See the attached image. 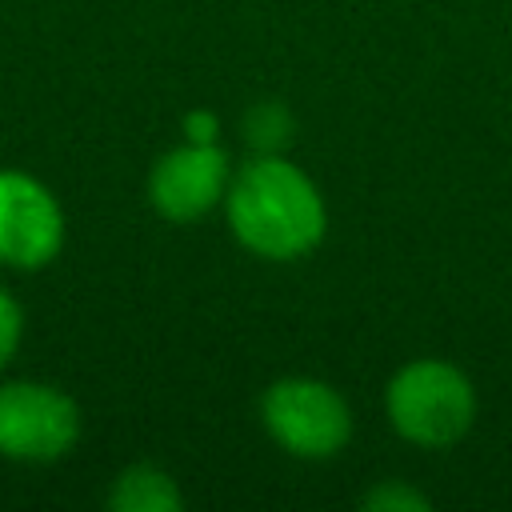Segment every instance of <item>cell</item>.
Instances as JSON below:
<instances>
[{
  "label": "cell",
  "instance_id": "obj_8",
  "mask_svg": "<svg viewBox=\"0 0 512 512\" xmlns=\"http://www.w3.org/2000/svg\"><path fill=\"white\" fill-rule=\"evenodd\" d=\"M20 336H24V308L8 288H0V368L16 356Z\"/></svg>",
  "mask_w": 512,
  "mask_h": 512
},
{
  "label": "cell",
  "instance_id": "obj_9",
  "mask_svg": "<svg viewBox=\"0 0 512 512\" xmlns=\"http://www.w3.org/2000/svg\"><path fill=\"white\" fill-rule=\"evenodd\" d=\"M364 508H372V512H392V508H400V512H416V508H428V500L416 492V488H404V484H384V488H376V492H368L364 496Z\"/></svg>",
  "mask_w": 512,
  "mask_h": 512
},
{
  "label": "cell",
  "instance_id": "obj_1",
  "mask_svg": "<svg viewBox=\"0 0 512 512\" xmlns=\"http://www.w3.org/2000/svg\"><path fill=\"white\" fill-rule=\"evenodd\" d=\"M228 224L252 252L288 260L324 236V204L300 168L260 156L248 160L228 188Z\"/></svg>",
  "mask_w": 512,
  "mask_h": 512
},
{
  "label": "cell",
  "instance_id": "obj_3",
  "mask_svg": "<svg viewBox=\"0 0 512 512\" xmlns=\"http://www.w3.org/2000/svg\"><path fill=\"white\" fill-rule=\"evenodd\" d=\"M80 436V408L68 392L40 380L0 384V456L44 464L60 460Z\"/></svg>",
  "mask_w": 512,
  "mask_h": 512
},
{
  "label": "cell",
  "instance_id": "obj_6",
  "mask_svg": "<svg viewBox=\"0 0 512 512\" xmlns=\"http://www.w3.org/2000/svg\"><path fill=\"white\" fill-rule=\"evenodd\" d=\"M228 184V160L216 144H184L172 148L168 156L156 160L152 176H148V196L156 204L160 216L184 224L204 216Z\"/></svg>",
  "mask_w": 512,
  "mask_h": 512
},
{
  "label": "cell",
  "instance_id": "obj_7",
  "mask_svg": "<svg viewBox=\"0 0 512 512\" xmlns=\"http://www.w3.org/2000/svg\"><path fill=\"white\" fill-rule=\"evenodd\" d=\"M108 504L120 508V512H176L180 508V492L160 468L136 464V468L116 476V488H112Z\"/></svg>",
  "mask_w": 512,
  "mask_h": 512
},
{
  "label": "cell",
  "instance_id": "obj_4",
  "mask_svg": "<svg viewBox=\"0 0 512 512\" xmlns=\"http://www.w3.org/2000/svg\"><path fill=\"white\" fill-rule=\"evenodd\" d=\"M264 424L288 452L312 460L340 452L352 432V416L344 400L328 384L304 376L276 380L264 392Z\"/></svg>",
  "mask_w": 512,
  "mask_h": 512
},
{
  "label": "cell",
  "instance_id": "obj_5",
  "mask_svg": "<svg viewBox=\"0 0 512 512\" xmlns=\"http://www.w3.org/2000/svg\"><path fill=\"white\" fill-rule=\"evenodd\" d=\"M64 244V212L56 196L28 172L0 168V264L44 268Z\"/></svg>",
  "mask_w": 512,
  "mask_h": 512
},
{
  "label": "cell",
  "instance_id": "obj_2",
  "mask_svg": "<svg viewBox=\"0 0 512 512\" xmlns=\"http://www.w3.org/2000/svg\"><path fill=\"white\" fill-rule=\"evenodd\" d=\"M472 384L444 360H416L388 384V416L400 436L424 448H444L472 424Z\"/></svg>",
  "mask_w": 512,
  "mask_h": 512
},
{
  "label": "cell",
  "instance_id": "obj_10",
  "mask_svg": "<svg viewBox=\"0 0 512 512\" xmlns=\"http://www.w3.org/2000/svg\"><path fill=\"white\" fill-rule=\"evenodd\" d=\"M184 132L192 144H216V116L212 112H192L184 120Z\"/></svg>",
  "mask_w": 512,
  "mask_h": 512
}]
</instances>
